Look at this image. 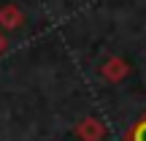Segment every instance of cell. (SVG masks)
<instances>
[{
  "label": "cell",
  "mask_w": 146,
  "mask_h": 141,
  "mask_svg": "<svg viewBox=\"0 0 146 141\" xmlns=\"http://www.w3.org/2000/svg\"><path fill=\"white\" fill-rule=\"evenodd\" d=\"M133 138H135V141H146V122L138 128V136H133Z\"/></svg>",
  "instance_id": "1"
}]
</instances>
